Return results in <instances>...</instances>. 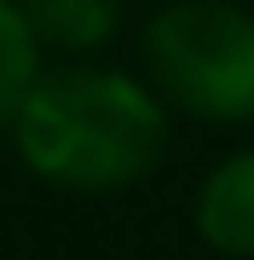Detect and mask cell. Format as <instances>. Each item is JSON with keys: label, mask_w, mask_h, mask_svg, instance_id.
Here are the masks:
<instances>
[{"label": "cell", "mask_w": 254, "mask_h": 260, "mask_svg": "<svg viewBox=\"0 0 254 260\" xmlns=\"http://www.w3.org/2000/svg\"><path fill=\"white\" fill-rule=\"evenodd\" d=\"M18 156L64 191H116L144 179L168 150V104L116 70H58L23 99Z\"/></svg>", "instance_id": "6da1fadb"}, {"label": "cell", "mask_w": 254, "mask_h": 260, "mask_svg": "<svg viewBox=\"0 0 254 260\" xmlns=\"http://www.w3.org/2000/svg\"><path fill=\"white\" fill-rule=\"evenodd\" d=\"M156 99L202 121H254V12L231 0H179L144 29Z\"/></svg>", "instance_id": "7a4b0ae2"}, {"label": "cell", "mask_w": 254, "mask_h": 260, "mask_svg": "<svg viewBox=\"0 0 254 260\" xmlns=\"http://www.w3.org/2000/svg\"><path fill=\"white\" fill-rule=\"evenodd\" d=\"M197 232L208 249L254 260V150H237L220 162L197 191Z\"/></svg>", "instance_id": "3957f363"}, {"label": "cell", "mask_w": 254, "mask_h": 260, "mask_svg": "<svg viewBox=\"0 0 254 260\" xmlns=\"http://www.w3.org/2000/svg\"><path fill=\"white\" fill-rule=\"evenodd\" d=\"M23 18L58 52H98L122 29V0H23Z\"/></svg>", "instance_id": "277c9868"}, {"label": "cell", "mask_w": 254, "mask_h": 260, "mask_svg": "<svg viewBox=\"0 0 254 260\" xmlns=\"http://www.w3.org/2000/svg\"><path fill=\"white\" fill-rule=\"evenodd\" d=\"M41 81V41L29 29L23 6L0 0V127H12L23 110V99Z\"/></svg>", "instance_id": "5b68a950"}]
</instances>
